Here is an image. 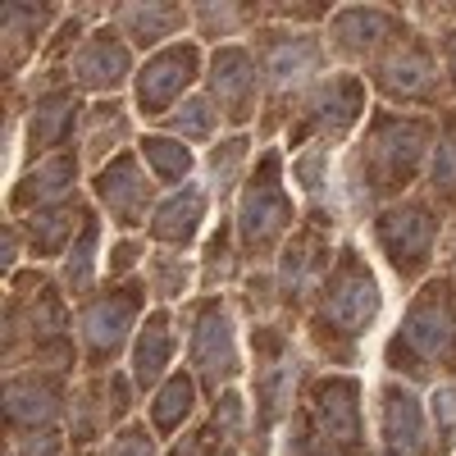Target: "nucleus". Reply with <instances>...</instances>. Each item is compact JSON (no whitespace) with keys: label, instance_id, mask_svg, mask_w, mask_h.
Returning <instances> with one entry per match:
<instances>
[{"label":"nucleus","instance_id":"1","mask_svg":"<svg viewBox=\"0 0 456 456\" xmlns=\"http://www.w3.org/2000/svg\"><path fill=\"white\" fill-rule=\"evenodd\" d=\"M425 146H429V124L420 119H397V114H379L374 119V133H370V174H374V187H402L425 160Z\"/></svg>","mask_w":456,"mask_h":456},{"label":"nucleus","instance_id":"2","mask_svg":"<svg viewBox=\"0 0 456 456\" xmlns=\"http://www.w3.org/2000/svg\"><path fill=\"white\" fill-rule=\"evenodd\" d=\"M374 311H379V288L365 274V265L356 256H347V260H342V270L329 279V292L320 301V320L333 324L338 333L356 338L361 329H370Z\"/></svg>","mask_w":456,"mask_h":456},{"label":"nucleus","instance_id":"3","mask_svg":"<svg viewBox=\"0 0 456 456\" xmlns=\"http://www.w3.org/2000/svg\"><path fill=\"white\" fill-rule=\"evenodd\" d=\"M434 233H438V219L420 206H397V210L379 215V242H384L397 274H420L425 270V260L434 251Z\"/></svg>","mask_w":456,"mask_h":456},{"label":"nucleus","instance_id":"4","mask_svg":"<svg viewBox=\"0 0 456 456\" xmlns=\"http://www.w3.org/2000/svg\"><path fill=\"white\" fill-rule=\"evenodd\" d=\"M137 311H142V288L137 283L133 288H114V292L92 301L87 315H83V333H87L92 361H105V356H114L124 347V338H128Z\"/></svg>","mask_w":456,"mask_h":456},{"label":"nucleus","instance_id":"5","mask_svg":"<svg viewBox=\"0 0 456 456\" xmlns=\"http://www.w3.org/2000/svg\"><path fill=\"white\" fill-rule=\"evenodd\" d=\"M283 224H288V197L279 187V160L270 156L260 165V174L251 178L242 206H238V228H242L247 242H270Z\"/></svg>","mask_w":456,"mask_h":456},{"label":"nucleus","instance_id":"6","mask_svg":"<svg viewBox=\"0 0 456 456\" xmlns=\"http://www.w3.org/2000/svg\"><path fill=\"white\" fill-rule=\"evenodd\" d=\"M452 338H456V315L452 306L443 301V288L425 301H415L411 315L402 320V333H397V347L415 352V361H434L452 347Z\"/></svg>","mask_w":456,"mask_h":456},{"label":"nucleus","instance_id":"7","mask_svg":"<svg viewBox=\"0 0 456 456\" xmlns=\"http://www.w3.org/2000/svg\"><path fill=\"white\" fill-rule=\"evenodd\" d=\"M192 73H197V46H174V51L156 55L137 78V105L146 114L169 110L183 96V87L192 83Z\"/></svg>","mask_w":456,"mask_h":456},{"label":"nucleus","instance_id":"8","mask_svg":"<svg viewBox=\"0 0 456 456\" xmlns=\"http://www.w3.org/2000/svg\"><path fill=\"white\" fill-rule=\"evenodd\" d=\"M192 361L201 365L206 379H228L238 370V347H233V329H228V315L219 301H210V306L197 315V329H192Z\"/></svg>","mask_w":456,"mask_h":456},{"label":"nucleus","instance_id":"9","mask_svg":"<svg viewBox=\"0 0 456 456\" xmlns=\"http://www.w3.org/2000/svg\"><path fill=\"white\" fill-rule=\"evenodd\" d=\"M425 443V406L415 393L388 384L384 388V447L388 456H415Z\"/></svg>","mask_w":456,"mask_h":456},{"label":"nucleus","instance_id":"10","mask_svg":"<svg viewBox=\"0 0 456 456\" xmlns=\"http://www.w3.org/2000/svg\"><path fill=\"white\" fill-rule=\"evenodd\" d=\"M315 415H320V429L333 443H356L361 438V406H356V384L352 379H324L315 388Z\"/></svg>","mask_w":456,"mask_h":456},{"label":"nucleus","instance_id":"11","mask_svg":"<svg viewBox=\"0 0 456 456\" xmlns=\"http://www.w3.org/2000/svg\"><path fill=\"white\" fill-rule=\"evenodd\" d=\"M96 192H101V201L110 206V215L119 219L124 228L137 224L142 210H146V178H142V169H137L133 156H119V160H114V165L96 178Z\"/></svg>","mask_w":456,"mask_h":456},{"label":"nucleus","instance_id":"12","mask_svg":"<svg viewBox=\"0 0 456 456\" xmlns=\"http://www.w3.org/2000/svg\"><path fill=\"white\" fill-rule=\"evenodd\" d=\"M210 92L228 105L233 119H247L251 110V92H256V64L247 51H219L210 64Z\"/></svg>","mask_w":456,"mask_h":456},{"label":"nucleus","instance_id":"13","mask_svg":"<svg viewBox=\"0 0 456 456\" xmlns=\"http://www.w3.org/2000/svg\"><path fill=\"white\" fill-rule=\"evenodd\" d=\"M361 101H365V92L356 78H333L311 96V119H315V128H324V137H342L361 114Z\"/></svg>","mask_w":456,"mask_h":456},{"label":"nucleus","instance_id":"14","mask_svg":"<svg viewBox=\"0 0 456 456\" xmlns=\"http://www.w3.org/2000/svg\"><path fill=\"white\" fill-rule=\"evenodd\" d=\"M73 69H78V83L83 87H114L128 73V46H119L110 32H96L92 42L78 51Z\"/></svg>","mask_w":456,"mask_h":456},{"label":"nucleus","instance_id":"15","mask_svg":"<svg viewBox=\"0 0 456 456\" xmlns=\"http://www.w3.org/2000/svg\"><path fill=\"white\" fill-rule=\"evenodd\" d=\"M201 215H206V192H201V187H183L178 197H169V201L156 210V219H151V233H156L160 242H169V247H183V242H192Z\"/></svg>","mask_w":456,"mask_h":456},{"label":"nucleus","instance_id":"16","mask_svg":"<svg viewBox=\"0 0 456 456\" xmlns=\"http://www.w3.org/2000/svg\"><path fill=\"white\" fill-rule=\"evenodd\" d=\"M55 388H46V384H37V379H14V384L5 388V415L14 425H23V429H42V425H51L55 420Z\"/></svg>","mask_w":456,"mask_h":456},{"label":"nucleus","instance_id":"17","mask_svg":"<svg viewBox=\"0 0 456 456\" xmlns=\"http://www.w3.org/2000/svg\"><path fill=\"white\" fill-rule=\"evenodd\" d=\"M169 356H174V338H169V315L160 311V315H151V324H146L142 338H137V352H133L137 384H142V388L156 384V379L165 374V365H169Z\"/></svg>","mask_w":456,"mask_h":456},{"label":"nucleus","instance_id":"18","mask_svg":"<svg viewBox=\"0 0 456 456\" xmlns=\"http://www.w3.org/2000/svg\"><path fill=\"white\" fill-rule=\"evenodd\" d=\"M379 83H384L393 96H420L434 87V60L425 51H402V55H388L379 64Z\"/></svg>","mask_w":456,"mask_h":456},{"label":"nucleus","instance_id":"19","mask_svg":"<svg viewBox=\"0 0 456 456\" xmlns=\"http://www.w3.org/2000/svg\"><path fill=\"white\" fill-rule=\"evenodd\" d=\"M388 28H393V14H384V10H347V14H338L333 37L342 51L365 55L379 46V37H388Z\"/></svg>","mask_w":456,"mask_h":456},{"label":"nucleus","instance_id":"20","mask_svg":"<svg viewBox=\"0 0 456 456\" xmlns=\"http://www.w3.org/2000/svg\"><path fill=\"white\" fill-rule=\"evenodd\" d=\"M73 178H78V169H73V160H69V156H60V160L42 165L32 178H23V183L14 187V201H19V206L55 201V197H64L69 187H73Z\"/></svg>","mask_w":456,"mask_h":456},{"label":"nucleus","instance_id":"21","mask_svg":"<svg viewBox=\"0 0 456 456\" xmlns=\"http://www.w3.org/2000/svg\"><path fill=\"white\" fill-rule=\"evenodd\" d=\"M311 64H315V42L311 37H292V32L270 37V78L274 83L301 78V73H311Z\"/></svg>","mask_w":456,"mask_h":456},{"label":"nucleus","instance_id":"22","mask_svg":"<svg viewBox=\"0 0 456 456\" xmlns=\"http://www.w3.org/2000/svg\"><path fill=\"white\" fill-rule=\"evenodd\" d=\"M73 110H78V101H73L69 92H55V96H46L42 105H37V114H32V151L55 146L60 137H69Z\"/></svg>","mask_w":456,"mask_h":456},{"label":"nucleus","instance_id":"23","mask_svg":"<svg viewBox=\"0 0 456 456\" xmlns=\"http://www.w3.org/2000/svg\"><path fill=\"white\" fill-rule=\"evenodd\" d=\"M187 411H192V379L174 374L169 384L156 393V402H151V420H156L160 434H174L187 420Z\"/></svg>","mask_w":456,"mask_h":456},{"label":"nucleus","instance_id":"24","mask_svg":"<svg viewBox=\"0 0 456 456\" xmlns=\"http://www.w3.org/2000/svg\"><path fill=\"white\" fill-rule=\"evenodd\" d=\"M178 23H183V19H178L174 5H128V10H124V28H128L133 42H142V46L169 37Z\"/></svg>","mask_w":456,"mask_h":456},{"label":"nucleus","instance_id":"25","mask_svg":"<svg viewBox=\"0 0 456 456\" xmlns=\"http://www.w3.org/2000/svg\"><path fill=\"white\" fill-rule=\"evenodd\" d=\"M142 156L151 160L160 183H183L187 169H192V156H187V146L174 142V137H146L142 142Z\"/></svg>","mask_w":456,"mask_h":456},{"label":"nucleus","instance_id":"26","mask_svg":"<svg viewBox=\"0 0 456 456\" xmlns=\"http://www.w3.org/2000/svg\"><path fill=\"white\" fill-rule=\"evenodd\" d=\"M96 219L83 224V233H78V247H73L69 256V288L73 292H87L92 288V265H96Z\"/></svg>","mask_w":456,"mask_h":456},{"label":"nucleus","instance_id":"27","mask_svg":"<svg viewBox=\"0 0 456 456\" xmlns=\"http://www.w3.org/2000/svg\"><path fill=\"white\" fill-rule=\"evenodd\" d=\"M32 233H37V251L51 256V251H64V238H69V210H46L32 219Z\"/></svg>","mask_w":456,"mask_h":456},{"label":"nucleus","instance_id":"28","mask_svg":"<svg viewBox=\"0 0 456 456\" xmlns=\"http://www.w3.org/2000/svg\"><path fill=\"white\" fill-rule=\"evenodd\" d=\"M174 128L187 133V137H210L215 114H210V105H206L201 96H192V101H183V110L174 114Z\"/></svg>","mask_w":456,"mask_h":456},{"label":"nucleus","instance_id":"29","mask_svg":"<svg viewBox=\"0 0 456 456\" xmlns=\"http://www.w3.org/2000/svg\"><path fill=\"white\" fill-rule=\"evenodd\" d=\"M32 324H37V338L51 342V333L60 338V324H64V311H60V297L46 288L42 301H37V311H32Z\"/></svg>","mask_w":456,"mask_h":456},{"label":"nucleus","instance_id":"30","mask_svg":"<svg viewBox=\"0 0 456 456\" xmlns=\"http://www.w3.org/2000/svg\"><path fill=\"white\" fill-rule=\"evenodd\" d=\"M242 156H247V137H228V142L215 151V160H210L215 183H233V169H238Z\"/></svg>","mask_w":456,"mask_h":456},{"label":"nucleus","instance_id":"31","mask_svg":"<svg viewBox=\"0 0 456 456\" xmlns=\"http://www.w3.org/2000/svg\"><path fill=\"white\" fill-rule=\"evenodd\" d=\"M434 183L443 192H456V142H443L438 146V165H434Z\"/></svg>","mask_w":456,"mask_h":456},{"label":"nucleus","instance_id":"32","mask_svg":"<svg viewBox=\"0 0 456 456\" xmlns=\"http://www.w3.org/2000/svg\"><path fill=\"white\" fill-rule=\"evenodd\" d=\"M238 425H242V402H238V393H224L219 411H215V429H238Z\"/></svg>","mask_w":456,"mask_h":456},{"label":"nucleus","instance_id":"33","mask_svg":"<svg viewBox=\"0 0 456 456\" xmlns=\"http://www.w3.org/2000/svg\"><path fill=\"white\" fill-rule=\"evenodd\" d=\"M297 174H301V183H306L311 192H320V187H324V156H320V151H315V156L306 151V156H301V165H297Z\"/></svg>","mask_w":456,"mask_h":456},{"label":"nucleus","instance_id":"34","mask_svg":"<svg viewBox=\"0 0 456 456\" xmlns=\"http://www.w3.org/2000/svg\"><path fill=\"white\" fill-rule=\"evenodd\" d=\"M201 14L210 19V23H201L206 32H224V28H233V23L242 19V10H238V5H206Z\"/></svg>","mask_w":456,"mask_h":456},{"label":"nucleus","instance_id":"35","mask_svg":"<svg viewBox=\"0 0 456 456\" xmlns=\"http://www.w3.org/2000/svg\"><path fill=\"white\" fill-rule=\"evenodd\" d=\"M114 456H156V452H151V438L142 429H128L119 443H114Z\"/></svg>","mask_w":456,"mask_h":456},{"label":"nucleus","instance_id":"36","mask_svg":"<svg viewBox=\"0 0 456 456\" xmlns=\"http://www.w3.org/2000/svg\"><path fill=\"white\" fill-rule=\"evenodd\" d=\"M210 447H215V429H206V434H192L187 443H178V447H174V456H206Z\"/></svg>","mask_w":456,"mask_h":456},{"label":"nucleus","instance_id":"37","mask_svg":"<svg viewBox=\"0 0 456 456\" xmlns=\"http://www.w3.org/2000/svg\"><path fill=\"white\" fill-rule=\"evenodd\" d=\"M452 415H456V388H443L438 393V420L452 425Z\"/></svg>","mask_w":456,"mask_h":456},{"label":"nucleus","instance_id":"38","mask_svg":"<svg viewBox=\"0 0 456 456\" xmlns=\"http://www.w3.org/2000/svg\"><path fill=\"white\" fill-rule=\"evenodd\" d=\"M28 452H32V456H55V452H60V438H55V434L32 438V443H28Z\"/></svg>","mask_w":456,"mask_h":456},{"label":"nucleus","instance_id":"39","mask_svg":"<svg viewBox=\"0 0 456 456\" xmlns=\"http://www.w3.org/2000/svg\"><path fill=\"white\" fill-rule=\"evenodd\" d=\"M137 251H142V247H137V242H124V247H119V251H114V270H128V265H133V260H137Z\"/></svg>","mask_w":456,"mask_h":456},{"label":"nucleus","instance_id":"40","mask_svg":"<svg viewBox=\"0 0 456 456\" xmlns=\"http://www.w3.org/2000/svg\"><path fill=\"white\" fill-rule=\"evenodd\" d=\"M452 78H456V42H452Z\"/></svg>","mask_w":456,"mask_h":456}]
</instances>
